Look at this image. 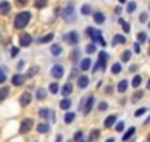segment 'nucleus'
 <instances>
[{
  "label": "nucleus",
  "instance_id": "38",
  "mask_svg": "<svg viewBox=\"0 0 150 142\" xmlns=\"http://www.w3.org/2000/svg\"><path fill=\"white\" fill-rule=\"evenodd\" d=\"M143 95H144V93H143L141 90H138V92H135V93H134V96H132V99H131V101H132V102H137L138 99H141V98H143Z\"/></svg>",
  "mask_w": 150,
  "mask_h": 142
},
{
  "label": "nucleus",
  "instance_id": "23",
  "mask_svg": "<svg viewBox=\"0 0 150 142\" xmlns=\"http://www.w3.org/2000/svg\"><path fill=\"white\" fill-rule=\"evenodd\" d=\"M127 89H128V82L127 80H121L118 83V92L119 93H124V92H127Z\"/></svg>",
  "mask_w": 150,
  "mask_h": 142
},
{
  "label": "nucleus",
  "instance_id": "6",
  "mask_svg": "<svg viewBox=\"0 0 150 142\" xmlns=\"http://www.w3.org/2000/svg\"><path fill=\"white\" fill-rule=\"evenodd\" d=\"M63 40L66 42V43H69V44H77L78 42H80V36H78V33L77 31H69V33H66L65 36H63Z\"/></svg>",
  "mask_w": 150,
  "mask_h": 142
},
{
  "label": "nucleus",
  "instance_id": "27",
  "mask_svg": "<svg viewBox=\"0 0 150 142\" xmlns=\"http://www.w3.org/2000/svg\"><path fill=\"white\" fill-rule=\"evenodd\" d=\"M116 121V115H109L106 120H105V127H112Z\"/></svg>",
  "mask_w": 150,
  "mask_h": 142
},
{
  "label": "nucleus",
  "instance_id": "28",
  "mask_svg": "<svg viewBox=\"0 0 150 142\" xmlns=\"http://www.w3.org/2000/svg\"><path fill=\"white\" fill-rule=\"evenodd\" d=\"M74 118H75V114L74 113H66L65 117H63V121H65V124H71L74 121Z\"/></svg>",
  "mask_w": 150,
  "mask_h": 142
},
{
  "label": "nucleus",
  "instance_id": "47",
  "mask_svg": "<svg viewBox=\"0 0 150 142\" xmlns=\"http://www.w3.org/2000/svg\"><path fill=\"white\" fill-rule=\"evenodd\" d=\"M99 110H100V111H105V110H108V102H103V101H102V102L99 104Z\"/></svg>",
  "mask_w": 150,
  "mask_h": 142
},
{
  "label": "nucleus",
  "instance_id": "18",
  "mask_svg": "<svg viewBox=\"0 0 150 142\" xmlns=\"http://www.w3.org/2000/svg\"><path fill=\"white\" fill-rule=\"evenodd\" d=\"M24 80H25V77L21 76V74H15V76L12 77V83H13L15 86H21V85H24Z\"/></svg>",
  "mask_w": 150,
  "mask_h": 142
},
{
  "label": "nucleus",
  "instance_id": "30",
  "mask_svg": "<svg viewBox=\"0 0 150 142\" xmlns=\"http://www.w3.org/2000/svg\"><path fill=\"white\" fill-rule=\"evenodd\" d=\"M135 8H137V3H135V2H132V0L127 3V12H128V14L135 12Z\"/></svg>",
  "mask_w": 150,
  "mask_h": 142
},
{
  "label": "nucleus",
  "instance_id": "21",
  "mask_svg": "<svg viewBox=\"0 0 150 142\" xmlns=\"http://www.w3.org/2000/svg\"><path fill=\"white\" fill-rule=\"evenodd\" d=\"M62 50H63V49H62V46H60V44H57V43H56V44H52V47H50V52H52V55H54V56L60 55V53H62Z\"/></svg>",
  "mask_w": 150,
  "mask_h": 142
},
{
  "label": "nucleus",
  "instance_id": "56",
  "mask_svg": "<svg viewBox=\"0 0 150 142\" xmlns=\"http://www.w3.org/2000/svg\"><path fill=\"white\" fill-rule=\"evenodd\" d=\"M118 2H119L121 5H125V3H127V0H118Z\"/></svg>",
  "mask_w": 150,
  "mask_h": 142
},
{
  "label": "nucleus",
  "instance_id": "40",
  "mask_svg": "<svg viewBox=\"0 0 150 142\" xmlns=\"http://www.w3.org/2000/svg\"><path fill=\"white\" fill-rule=\"evenodd\" d=\"M147 19H149V14H147V12H141V15H140V22H141V24H146Z\"/></svg>",
  "mask_w": 150,
  "mask_h": 142
},
{
  "label": "nucleus",
  "instance_id": "58",
  "mask_svg": "<svg viewBox=\"0 0 150 142\" xmlns=\"http://www.w3.org/2000/svg\"><path fill=\"white\" fill-rule=\"evenodd\" d=\"M106 142H115V139H113V138H109V139H108Z\"/></svg>",
  "mask_w": 150,
  "mask_h": 142
},
{
  "label": "nucleus",
  "instance_id": "46",
  "mask_svg": "<svg viewBox=\"0 0 150 142\" xmlns=\"http://www.w3.org/2000/svg\"><path fill=\"white\" fill-rule=\"evenodd\" d=\"M5 82H6V74H5V71L0 68V85L5 83Z\"/></svg>",
  "mask_w": 150,
  "mask_h": 142
},
{
  "label": "nucleus",
  "instance_id": "20",
  "mask_svg": "<svg viewBox=\"0 0 150 142\" xmlns=\"http://www.w3.org/2000/svg\"><path fill=\"white\" fill-rule=\"evenodd\" d=\"M90 65H91V59L90 58H84L81 61V64H80V68H81V71H87L90 68Z\"/></svg>",
  "mask_w": 150,
  "mask_h": 142
},
{
  "label": "nucleus",
  "instance_id": "33",
  "mask_svg": "<svg viewBox=\"0 0 150 142\" xmlns=\"http://www.w3.org/2000/svg\"><path fill=\"white\" fill-rule=\"evenodd\" d=\"M112 73H113V74H119V73H121V64H119V62H115V64L112 65Z\"/></svg>",
  "mask_w": 150,
  "mask_h": 142
},
{
  "label": "nucleus",
  "instance_id": "50",
  "mask_svg": "<svg viewBox=\"0 0 150 142\" xmlns=\"http://www.w3.org/2000/svg\"><path fill=\"white\" fill-rule=\"evenodd\" d=\"M140 50H141V49H140V43H138V42L134 43V52H135V53H140Z\"/></svg>",
  "mask_w": 150,
  "mask_h": 142
},
{
  "label": "nucleus",
  "instance_id": "11",
  "mask_svg": "<svg viewBox=\"0 0 150 142\" xmlns=\"http://www.w3.org/2000/svg\"><path fill=\"white\" fill-rule=\"evenodd\" d=\"M11 3L9 2H6V0H3V2H0V14H2L3 16H6V15H9L11 14Z\"/></svg>",
  "mask_w": 150,
  "mask_h": 142
},
{
  "label": "nucleus",
  "instance_id": "19",
  "mask_svg": "<svg viewBox=\"0 0 150 142\" xmlns=\"http://www.w3.org/2000/svg\"><path fill=\"white\" fill-rule=\"evenodd\" d=\"M46 96H47V90H46L44 87H38L37 92H35V98H37L38 101H43Z\"/></svg>",
  "mask_w": 150,
  "mask_h": 142
},
{
  "label": "nucleus",
  "instance_id": "16",
  "mask_svg": "<svg viewBox=\"0 0 150 142\" xmlns=\"http://www.w3.org/2000/svg\"><path fill=\"white\" fill-rule=\"evenodd\" d=\"M72 89H74V87H72V83H65V86L62 87V92H60L62 96L66 98L68 95H71V93H72Z\"/></svg>",
  "mask_w": 150,
  "mask_h": 142
},
{
  "label": "nucleus",
  "instance_id": "26",
  "mask_svg": "<svg viewBox=\"0 0 150 142\" xmlns=\"http://www.w3.org/2000/svg\"><path fill=\"white\" fill-rule=\"evenodd\" d=\"M47 5H49V0H35L34 2V6L37 9H44Z\"/></svg>",
  "mask_w": 150,
  "mask_h": 142
},
{
  "label": "nucleus",
  "instance_id": "3",
  "mask_svg": "<svg viewBox=\"0 0 150 142\" xmlns=\"http://www.w3.org/2000/svg\"><path fill=\"white\" fill-rule=\"evenodd\" d=\"M62 16L66 22H72L75 19V5L74 3H69L63 8V12H62Z\"/></svg>",
  "mask_w": 150,
  "mask_h": 142
},
{
  "label": "nucleus",
  "instance_id": "51",
  "mask_svg": "<svg viewBox=\"0 0 150 142\" xmlns=\"http://www.w3.org/2000/svg\"><path fill=\"white\" fill-rule=\"evenodd\" d=\"M18 52H19V47H15V46H13V47H12V56L15 58V56L18 55Z\"/></svg>",
  "mask_w": 150,
  "mask_h": 142
},
{
  "label": "nucleus",
  "instance_id": "5",
  "mask_svg": "<svg viewBox=\"0 0 150 142\" xmlns=\"http://www.w3.org/2000/svg\"><path fill=\"white\" fill-rule=\"evenodd\" d=\"M33 124H34V120H33V118H24V120L21 121V126H19V133H21V135L28 133V132L33 129Z\"/></svg>",
  "mask_w": 150,
  "mask_h": 142
},
{
  "label": "nucleus",
  "instance_id": "53",
  "mask_svg": "<svg viewBox=\"0 0 150 142\" xmlns=\"http://www.w3.org/2000/svg\"><path fill=\"white\" fill-rule=\"evenodd\" d=\"M137 68H138V65H131L129 71H131V73H135V71H137Z\"/></svg>",
  "mask_w": 150,
  "mask_h": 142
},
{
  "label": "nucleus",
  "instance_id": "29",
  "mask_svg": "<svg viewBox=\"0 0 150 142\" xmlns=\"http://www.w3.org/2000/svg\"><path fill=\"white\" fill-rule=\"evenodd\" d=\"M81 14H83L84 16H88V15L91 14V6H90V5H87V3H86V5H83V6H81Z\"/></svg>",
  "mask_w": 150,
  "mask_h": 142
},
{
  "label": "nucleus",
  "instance_id": "17",
  "mask_svg": "<svg viewBox=\"0 0 150 142\" xmlns=\"http://www.w3.org/2000/svg\"><path fill=\"white\" fill-rule=\"evenodd\" d=\"M71 105H72V101H71L68 96H66V98H63V99L60 101V104H59V107H60L62 110H65V111H66V110H69V108H71Z\"/></svg>",
  "mask_w": 150,
  "mask_h": 142
},
{
  "label": "nucleus",
  "instance_id": "55",
  "mask_svg": "<svg viewBox=\"0 0 150 142\" xmlns=\"http://www.w3.org/2000/svg\"><path fill=\"white\" fill-rule=\"evenodd\" d=\"M22 67H24V61H21V62H19V64H18V68H19V70H21V68H22Z\"/></svg>",
  "mask_w": 150,
  "mask_h": 142
},
{
  "label": "nucleus",
  "instance_id": "12",
  "mask_svg": "<svg viewBox=\"0 0 150 142\" xmlns=\"http://www.w3.org/2000/svg\"><path fill=\"white\" fill-rule=\"evenodd\" d=\"M31 99H33V95H31V93H28V92L22 93V95H21V99H19L21 107H27V105L31 102Z\"/></svg>",
  "mask_w": 150,
  "mask_h": 142
},
{
  "label": "nucleus",
  "instance_id": "31",
  "mask_svg": "<svg viewBox=\"0 0 150 142\" xmlns=\"http://www.w3.org/2000/svg\"><path fill=\"white\" fill-rule=\"evenodd\" d=\"M137 40H138V43H144V42L147 40V34H146L144 31L138 33V34H137Z\"/></svg>",
  "mask_w": 150,
  "mask_h": 142
},
{
  "label": "nucleus",
  "instance_id": "54",
  "mask_svg": "<svg viewBox=\"0 0 150 142\" xmlns=\"http://www.w3.org/2000/svg\"><path fill=\"white\" fill-rule=\"evenodd\" d=\"M60 141H62V135H57L56 136V142H60Z\"/></svg>",
  "mask_w": 150,
  "mask_h": 142
},
{
  "label": "nucleus",
  "instance_id": "37",
  "mask_svg": "<svg viewBox=\"0 0 150 142\" xmlns=\"http://www.w3.org/2000/svg\"><path fill=\"white\" fill-rule=\"evenodd\" d=\"M121 59H122L124 62H128V61L131 59V52H129V50H125V52L122 53V58H121Z\"/></svg>",
  "mask_w": 150,
  "mask_h": 142
},
{
  "label": "nucleus",
  "instance_id": "9",
  "mask_svg": "<svg viewBox=\"0 0 150 142\" xmlns=\"http://www.w3.org/2000/svg\"><path fill=\"white\" fill-rule=\"evenodd\" d=\"M93 105H94V96H93V95H90V96H87V98H86V102H84V107H83V113L87 115V114L91 111Z\"/></svg>",
  "mask_w": 150,
  "mask_h": 142
},
{
  "label": "nucleus",
  "instance_id": "43",
  "mask_svg": "<svg viewBox=\"0 0 150 142\" xmlns=\"http://www.w3.org/2000/svg\"><path fill=\"white\" fill-rule=\"evenodd\" d=\"M121 25H122V30H124V31H125L127 34H128V33L131 31V27H129V24H128V22H125V21H124V22H122Z\"/></svg>",
  "mask_w": 150,
  "mask_h": 142
},
{
  "label": "nucleus",
  "instance_id": "44",
  "mask_svg": "<svg viewBox=\"0 0 150 142\" xmlns=\"http://www.w3.org/2000/svg\"><path fill=\"white\" fill-rule=\"evenodd\" d=\"M28 3V0H15V5L18 6V8H22V6H25Z\"/></svg>",
  "mask_w": 150,
  "mask_h": 142
},
{
  "label": "nucleus",
  "instance_id": "39",
  "mask_svg": "<svg viewBox=\"0 0 150 142\" xmlns=\"http://www.w3.org/2000/svg\"><path fill=\"white\" fill-rule=\"evenodd\" d=\"M72 62H77L78 61V58H80V50L78 49H74V52H72Z\"/></svg>",
  "mask_w": 150,
  "mask_h": 142
},
{
  "label": "nucleus",
  "instance_id": "2",
  "mask_svg": "<svg viewBox=\"0 0 150 142\" xmlns=\"http://www.w3.org/2000/svg\"><path fill=\"white\" fill-rule=\"evenodd\" d=\"M87 34H88V37L91 39L93 43H99V44H102L103 47L106 46V40L102 37V31H100V30L93 28V27H88V28H87Z\"/></svg>",
  "mask_w": 150,
  "mask_h": 142
},
{
  "label": "nucleus",
  "instance_id": "7",
  "mask_svg": "<svg viewBox=\"0 0 150 142\" xmlns=\"http://www.w3.org/2000/svg\"><path fill=\"white\" fill-rule=\"evenodd\" d=\"M38 114H40V117L41 118H52V121L53 123H56V114H54V111H52V110H49V108H41L40 111H38Z\"/></svg>",
  "mask_w": 150,
  "mask_h": 142
},
{
  "label": "nucleus",
  "instance_id": "8",
  "mask_svg": "<svg viewBox=\"0 0 150 142\" xmlns=\"http://www.w3.org/2000/svg\"><path fill=\"white\" fill-rule=\"evenodd\" d=\"M50 74H52V77H54L56 80L62 79V77H63V67L59 65V64L53 65V67H52V71H50Z\"/></svg>",
  "mask_w": 150,
  "mask_h": 142
},
{
  "label": "nucleus",
  "instance_id": "14",
  "mask_svg": "<svg viewBox=\"0 0 150 142\" xmlns=\"http://www.w3.org/2000/svg\"><path fill=\"white\" fill-rule=\"evenodd\" d=\"M93 18H94V22L99 24V25H102V24L106 21V16H105L103 12H96V14L93 15Z\"/></svg>",
  "mask_w": 150,
  "mask_h": 142
},
{
  "label": "nucleus",
  "instance_id": "34",
  "mask_svg": "<svg viewBox=\"0 0 150 142\" xmlns=\"http://www.w3.org/2000/svg\"><path fill=\"white\" fill-rule=\"evenodd\" d=\"M97 49H96V43H90V44H87V47H86V52L87 53H94Z\"/></svg>",
  "mask_w": 150,
  "mask_h": 142
},
{
  "label": "nucleus",
  "instance_id": "13",
  "mask_svg": "<svg viewBox=\"0 0 150 142\" xmlns=\"http://www.w3.org/2000/svg\"><path fill=\"white\" fill-rule=\"evenodd\" d=\"M125 42H127V39H125V36H122V34H115L113 39H112V44H113V46H116V44H124Z\"/></svg>",
  "mask_w": 150,
  "mask_h": 142
},
{
  "label": "nucleus",
  "instance_id": "1",
  "mask_svg": "<svg viewBox=\"0 0 150 142\" xmlns=\"http://www.w3.org/2000/svg\"><path fill=\"white\" fill-rule=\"evenodd\" d=\"M30 19H31V12H30V11H22V12H19V14L15 16V19H13V27H15L16 30H22V28H25V27L30 24Z\"/></svg>",
  "mask_w": 150,
  "mask_h": 142
},
{
  "label": "nucleus",
  "instance_id": "45",
  "mask_svg": "<svg viewBox=\"0 0 150 142\" xmlns=\"http://www.w3.org/2000/svg\"><path fill=\"white\" fill-rule=\"evenodd\" d=\"M144 113H147V108H140V110H137V111L134 113V115H135V117H140V115H143Z\"/></svg>",
  "mask_w": 150,
  "mask_h": 142
},
{
  "label": "nucleus",
  "instance_id": "52",
  "mask_svg": "<svg viewBox=\"0 0 150 142\" xmlns=\"http://www.w3.org/2000/svg\"><path fill=\"white\" fill-rule=\"evenodd\" d=\"M115 14L121 15V14H122V8H121V6H116V8H115Z\"/></svg>",
  "mask_w": 150,
  "mask_h": 142
},
{
  "label": "nucleus",
  "instance_id": "57",
  "mask_svg": "<svg viewBox=\"0 0 150 142\" xmlns=\"http://www.w3.org/2000/svg\"><path fill=\"white\" fill-rule=\"evenodd\" d=\"M80 142H90V139H83V138H81V139H80Z\"/></svg>",
  "mask_w": 150,
  "mask_h": 142
},
{
  "label": "nucleus",
  "instance_id": "10",
  "mask_svg": "<svg viewBox=\"0 0 150 142\" xmlns=\"http://www.w3.org/2000/svg\"><path fill=\"white\" fill-rule=\"evenodd\" d=\"M31 42H33V37H31L28 33H24V34H21V36H19V44H21L22 47L30 46V44H31Z\"/></svg>",
  "mask_w": 150,
  "mask_h": 142
},
{
  "label": "nucleus",
  "instance_id": "32",
  "mask_svg": "<svg viewBox=\"0 0 150 142\" xmlns=\"http://www.w3.org/2000/svg\"><path fill=\"white\" fill-rule=\"evenodd\" d=\"M53 37H54V34H53V33H49V34H46L40 42H41V43H49V42H52V40H53Z\"/></svg>",
  "mask_w": 150,
  "mask_h": 142
},
{
  "label": "nucleus",
  "instance_id": "4",
  "mask_svg": "<svg viewBox=\"0 0 150 142\" xmlns=\"http://www.w3.org/2000/svg\"><path fill=\"white\" fill-rule=\"evenodd\" d=\"M108 58H109V55H108L105 50L99 52V59H97V64L93 67V73H96L99 68H100L102 71H105V68H106V62H108Z\"/></svg>",
  "mask_w": 150,
  "mask_h": 142
},
{
  "label": "nucleus",
  "instance_id": "42",
  "mask_svg": "<svg viewBox=\"0 0 150 142\" xmlns=\"http://www.w3.org/2000/svg\"><path fill=\"white\" fill-rule=\"evenodd\" d=\"M81 138H83V132H81V130H78L77 133L74 135V142H80V139H81Z\"/></svg>",
  "mask_w": 150,
  "mask_h": 142
},
{
  "label": "nucleus",
  "instance_id": "41",
  "mask_svg": "<svg viewBox=\"0 0 150 142\" xmlns=\"http://www.w3.org/2000/svg\"><path fill=\"white\" fill-rule=\"evenodd\" d=\"M38 70H40L38 67H33V68H31V70L28 71V74H27V77H33V76H35Z\"/></svg>",
  "mask_w": 150,
  "mask_h": 142
},
{
  "label": "nucleus",
  "instance_id": "49",
  "mask_svg": "<svg viewBox=\"0 0 150 142\" xmlns=\"http://www.w3.org/2000/svg\"><path fill=\"white\" fill-rule=\"evenodd\" d=\"M116 132H124V121H119L116 124Z\"/></svg>",
  "mask_w": 150,
  "mask_h": 142
},
{
  "label": "nucleus",
  "instance_id": "48",
  "mask_svg": "<svg viewBox=\"0 0 150 142\" xmlns=\"http://www.w3.org/2000/svg\"><path fill=\"white\" fill-rule=\"evenodd\" d=\"M97 136H99V130L96 129V130L93 132V135H90V138H88V139H90V142H93V141H94V139H96Z\"/></svg>",
  "mask_w": 150,
  "mask_h": 142
},
{
  "label": "nucleus",
  "instance_id": "36",
  "mask_svg": "<svg viewBox=\"0 0 150 142\" xmlns=\"http://www.w3.org/2000/svg\"><path fill=\"white\" fill-rule=\"evenodd\" d=\"M49 90H50L53 95H56V93L59 92V85H57V83H50V87H49Z\"/></svg>",
  "mask_w": 150,
  "mask_h": 142
},
{
  "label": "nucleus",
  "instance_id": "35",
  "mask_svg": "<svg viewBox=\"0 0 150 142\" xmlns=\"http://www.w3.org/2000/svg\"><path fill=\"white\" fill-rule=\"evenodd\" d=\"M141 80H143V79H141V76H135V77H134V80H132V83H131V85H132V87H138V86L141 85Z\"/></svg>",
  "mask_w": 150,
  "mask_h": 142
},
{
  "label": "nucleus",
  "instance_id": "22",
  "mask_svg": "<svg viewBox=\"0 0 150 142\" xmlns=\"http://www.w3.org/2000/svg\"><path fill=\"white\" fill-rule=\"evenodd\" d=\"M9 93H11V90H9V87H2L0 89V102H3L8 96H9Z\"/></svg>",
  "mask_w": 150,
  "mask_h": 142
},
{
  "label": "nucleus",
  "instance_id": "25",
  "mask_svg": "<svg viewBox=\"0 0 150 142\" xmlns=\"http://www.w3.org/2000/svg\"><path fill=\"white\" fill-rule=\"evenodd\" d=\"M134 133H135V127H129V129H128V130L124 133V136H122V141H124V142H127V141H128V139H129V138L134 135Z\"/></svg>",
  "mask_w": 150,
  "mask_h": 142
},
{
  "label": "nucleus",
  "instance_id": "24",
  "mask_svg": "<svg viewBox=\"0 0 150 142\" xmlns=\"http://www.w3.org/2000/svg\"><path fill=\"white\" fill-rule=\"evenodd\" d=\"M37 130H38V133H47V132L50 130V126H49L47 123H40V124L37 126Z\"/></svg>",
  "mask_w": 150,
  "mask_h": 142
},
{
  "label": "nucleus",
  "instance_id": "15",
  "mask_svg": "<svg viewBox=\"0 0 150 142\" xmlns=\"http://www.w3.org/2000/svg\"><path fill=\"white\" fill-rule=\"evenodd\" d=\"M88 77L87 76H80L78 77V80H77V83H78V87H81V89H86L87 86H88Z\"/></svg>",
  "mask_w": 150,
  "mask_h": 142
}]
</instances>
